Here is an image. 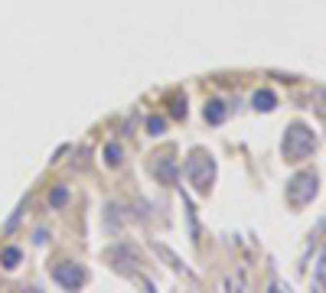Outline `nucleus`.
I'll use <instances>...</instances> for the list:
<instances>
[{"mask_svg": "<svg viewBox=\"0 0 326 293\" xmlns=\"http://www.w3.org/2000/svg\"><path fill=\"white\" fill-rule=\"evenodd\" d=\"M206 121L209 124H222V121H225V104H222V101H209L206 104Z\"/></svg>", "mask_w": 326, "mask_h": 293, "instance_id": "nucleus-7", "label": "nucleus"}, {"mask_svg": "<svg viewBox=\"0 0 326 293\" xmlns=\"http://www.w3.org/2000/svg\"><path fill=\"white\" fill-rule=\"evenodd\" d=\"M251 104H254L258 111H274V104H277V95H274L271 88H261V91H254Z\"/></svg>", "mask_w": 326, "mask_h": 293, "instance_id": "nucleus-6", "label": "nucleus"}, {"mask_svg": "<svg viewBox=\"0 0 326 293\" xmlns=\"http://www.w3.org/2000/svg\"><path fill=\"white\" fill-rule=\"evenodd\" d=\"M53 280L59 283V287H65V290H78V287L85 283V271H82L78 264H72V260H62V264L53 267Z\"/></svg>", "mask_w": 326, "mask_h": 293, "instance_id": "nucleus-4", "label": "nucleus"}, {"mask_svg": "<svg viewBox=\"0 0 326 293\" xmlns=\"http://www.w3.org/2000/svg\"><path fill=\"white\" fill-rule=\"evenodd\" d=\"M163 130H166V121H163V118H147V134L160 137Z\"/></svg>", "mask_w": 326, "mask_h": 293, "instance_id": "nucleus-12", "label": "nucleus"}, {"mask_svg": "<svg viewBox=\"0 0 326 293\" xmlns=\"http://www.w3.org/2000/svg\"><path fill=\"white\" fill-rule=\"evenodd\" d=\"M316 150V137L307 124H290L287 137H284V156L287 163H304L307 156H313Z\"/></svg>", "mask_w": 326, "mask_h": 293, "instance_id": "nucleus-1", "label": "nucleus"}, {"mask_svg": "<svg viewBox=\"0 0 326 293\" xmlns=\"http://www.w3.org/2000/svg\"><path fill=\"white\" fill-rule=\"evenodd\" d=\"M316 186H320V179H316V173H297L287 183V202L290 206H307V202H313L316 195Z\"/></svg>", "mask_w": 326, "mask_h": 293, "instance_id": "nucleus-3", "label": "nucleus"}, {"mask_svg": "<svg viewBox=\"0 0 326 293\" xmlns=\"http://www.w3.org/2000/svg\"><path fill=\"white\" fill-rule=\"evenodd\" d=\"M153 176H160L163 183L173 186V179H176V160H173V156H160V163H153Z\"/></svg>", "mask_w": 326, "mask_h": 293, "instance_id": "nucleus-5", "label": "nucleus"}, {"mask_svg": "<svg viewBox=\"0 0 326 293\" xmlns=\"http://www.w3.org/2000/svg\"><path fill=\"white\" fill-rule=\"evenodd\" d=\"M170 114L173 118H186V95H170Z\"/></svg>", "mask_w": 326, "mask_h": 293, "instance_id": "nucleus-10", "label": "nucleus"}, {"mask_svg": "<svg viewBox=\"0 0 326 293\" xmlns=\"http://www.w3.org/2000/svg\"><path fill=\"white\" fill-rule=\"evenodd\" d=\"M20 258H23L20 248H3V251H0V264H3L7 271H13V267L20 264Z\"/></svg>", "mask_w": 326, "mask_h": 293, "instance_id": "nucleus-8", "label": "nucleus"}, {"mask_svg": "<svg viewBox=\"0 0 326 293\" xmlns=\"http://www.w3.org/2000/svg\"><path fill=\"white\" fill-rule=\"evenodd\" d=\"M69 202V186H55L53 192H49V206L53 208H62Z\"/></svg>", "mask_w": 326, "mask_h": 293, "instance_id": "nucleus-9", "label": "nucleus"}, {"mask_svg": "<svg viewBox=\"0 0 326 293\" xmlns=\"http://www.w3.org/2000/svg\"><path fill=\"white\" fill-rule=\"evenodd\" d=\"M121 156H124L121 143H108V147H105V160H108V166H121Z\"/></svg>", "mask_w": 326, "mask_h": 293, "instance_id": "nucleus-11", "label": "nucleus"}, {"mask_svg": "<svg viewBox=\"0 0 326 293\" xmlns=\"http://www.w3.org/2000/svg\"><path fill=\"white\" fill-rule=\"evenodd\" d=\"M186 176H189V183L199 189V192H209V186L216 179V163L212 156H206L202 150H196L189 160H186Z\"/></svg>", "mask_w": 326, "mask_h": 293, "instance_id": "nucleus-2", "label": "nucleus"}]
</instances>
